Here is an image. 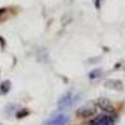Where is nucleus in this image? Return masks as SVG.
<instances>
[{
	"mask_svg": "<svg viewBox=\"0 0 125 125\" xmlns=\"http://www.w3.org/2000/svg\"><path fill=\"white\" fill-rule=\"evenodd\" d=\"M113 124H114V120L108 114L99 115L90 123V125H113Z\"/></svg>",
	"mask_w": 125,
	"mask_h": 125,
	"instance_id": "nucleus-1",
	"label": "nucleus"
},
{
	"mask_svg": "<svg viewBox=\"0 0 125 125\" xmlns=\"http://www.w3.org/2000/svg\"><path fill=\"white\" fill-rule=\"evenodd\" d=\"M95 114V108H91V106H83L80 108L78 111H76V115L79 118H89L91 115H94Z\"/></svg>",
	"mask_w": 125,
	"mask_h": 125,
	"instance_id": "nucleus-2",
	"label": "nucleus"
},
{
	"mask_svg": "<svg viewBox=\"0 0 125 125\" xmlns=\"http://www.w3.org/2000/svg\"><path fill=\"white\" fill-rule=\"evenodd\" d=\"M68 118L65 116V115H56L55 118H53L51 119L46 125H65L66 123H68Z\"/></svg>",
	"mask_w": 125,
	"mask_h": 125,
	"instance_id": "nucleus-3",
	"label": "nucleus"
},
{
	"mask_svg": "<svg viewBox=\"0 0 125 125\" xmlns=\"http://www.w3.org/2000/svg\"><path fill=\"white\" fill-rule=\"evenodd\" d=\"M98 104H99V106H100L101 109H105V110H110V109H111L110 103H109L108 100H105V99H100V100L98 101Z\"/></svg>",
	"mask_w": 125,
	"mask_h": 125,
	"instance_id": "nucleus-4",
	"label": "nucleus"
}]
</instances>
